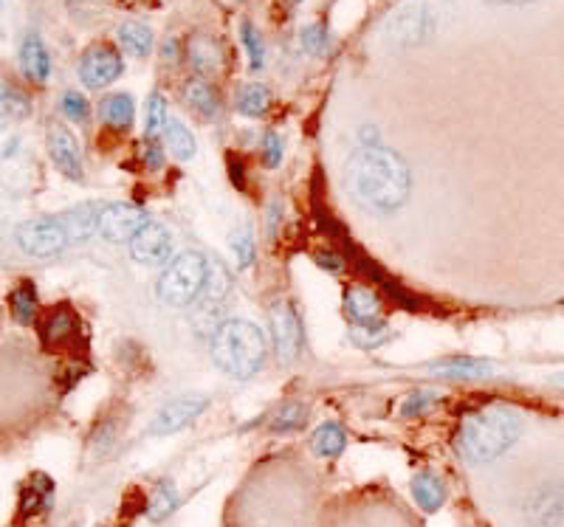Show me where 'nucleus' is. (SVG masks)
Segmentation results:
<instances>
[{
	"mask_svg": "<svg viewBox=\"0 0 564 527\" xmlns=\"http://www.w3.org/2000/svg\"><path fill=\"white\" fill-rule=\"evenodd\" d=\"M184 99H187L189 108L195 110V113H201L204 119H215L218 116V93L212 91L204 79H189L187 88H184Z\"/></svg>",
	"mask_w": 564,
	"mask_h": 527,
	"instance_id": "aec40b11",
	"label": "nucleus"
},
{
	"mask_svg": "<svg viewBox=\"0 0 564 527\" xmlns=\"http://www.w3.org/2000/svg\"><path fill=\"white\" fill-rule=\"evenodd\" d=\"M519 432H522V420L517 412L505 406L480 409L460 423L457 449L471 463H491L517 443Z\"/></svg>",
	"mask_w": 564,
	"mask_h": 527,
	"instance_id": "f03ea898",
	"label": "nucleus"
},
{
	"mask_svg": "<svg viewBox=\"0 0 564 527\" xmlns=\"http://www.w3.org/2000/svg\"><path fill=\"white\" fill-rule=\"evenodd\" d=\"M79 330V322L77 316H74V310H68L65 305L54 310L51 316L46 319V327H43V339L46 344L51 347H65L68 341H74Z\"/></svg>",
	"mask_w": 564,
	"mask_h": 527,
	"instance_id": "f3484780",
	"label": "nucleus"
},
{
	"mask_svg": "<svg viewBox=\"0 0 564 527\" xmlns=\"http://www.w3.org/2000/svg\"><path fill=\"white\" fill-rule=\"evenodd\" d=\"M167 122H170V116H167V99H164L158 91L150 93V99H147V122H144V133H147L150 139H156L158 133L167 130Z\"/></svg>",
	"mask_w": 564,
	"mask_h": 527,
	"instance_id": "c85d7f7f",
	"label": "nucleus"
},
{
	"mask_svg": "<svg viewBox=\"0 0 564 527\" xmlns=\"http://www.w3.org/2000/svg\"><path fill=\"white\" fill-rule=\"evenodd\" d=\"M48 496H51V480L43 474H34L32 485L23 491V502H20V513L23 516H32L40 513L48 505Z\"/></svg>",
	"mask_w": 564,
	"mask_h": 527,
	"instance_id": "bb28decb",
	"label": "nucleus"
},
{
	"mask_svg": "<svg viewBox=\"0 0 564 527\" xmlns=\"http://www.w3.org/2000/svg\"><path fill=\"white\" fill-rule=\"evenodd\" d=\"M232 251H235L240 268H249L254 263V237H251V229L246 223L232 234Z\"/></svg>",
	"mask_w": 564,
	"mask_h": 527,
	"instance_id": "2f4dec72",
	"label": "nucleus"
},
{
	"mask_svg": "<svg viewBox=\"0 0 564 527\" xmlns=\"http://www.w3.org/2000/svg\"><path fill=\"white\" fill-rule=\"evenodd\" d=\"M122 71H125V62L110 46L88 48L82 62H79V77L91 91L108 88L110 82L122 77Z\"/></svg>",
	"mask_w": 564,
	"mask_h": 527,
	"instance_id": "9d476101",
	"label": "nucleus"
},
{
	"mask_svg": "<svg viewBox=\"0 0 564 527\" xmlns=\"http://www.w3.org/2000/svg\"><path fill=\"white\" fill-rule=\"evenodd\" d=\"M435 370L443 372L446 378H480L491 367H488L486 361H474V358H449V361L435 364Z\"/></svg>",
	"mask_w": 564,
	"mask_h": 527,
	"instance_id": "cd10ccee",
	"label": "nucleus"
},
{
	"mask_svg": "<svg viewBox=\"0 0 564 527\" xmlns=\"http://www.w3.org/2000/svg\"><path fill=\"white\" fill-rule=\"evenodd\" d=\"M15 240L29 257H54V254H63L68 246H74L65 215L26 220L17 226Z\"/></svg>",
	"mask_w": 564,
	"mask_h": 527,
	"instance_id": "423d86ee",
	"label": "nucleus"
},
{
	"mask_svg": "<svg viewBox=\"0 0 564 527\" xmlns=\"http://www.w3.org/2000/svg\"><path fill=\"white\" fill-rule=\"evenodd\" d=\"M189 60H192V68L201 74V77H212L223 68V54H220V46L212 40V37H195L189 43Z\"/></svg>",
	"mask_w": 564,
	"mask_h": 527,
	"instance_id": "dca6fc26",
	"label": "nucleus"
},
{
	"mask_svg": "<svg viewBox=\"0 0 564 527\" xmlns=\"http://www.w3.org/2000/svg\"><path fill=\"white\" fill-rule=\"evenodd\" d=\"M20 68L23 74L32 79V82H46L51 74V57H48V48L43 46V40L37 34H29L20 46Z\"/></svg>",
	"mask_w": 564,
	"mask_h": 527,
	"instance_id": "2eb2a0df",
	"label": "nucleus"
},
{
	"mask_svg": "<svg viewBox=\"0 0 564 527\" xmlns=\"http://www.w3.org/2000/svg\"><path fill=\"white\" fill-rule=\"evenodd\" d=\"M212 358L226 375L251 378L260 372L266 361V339L251 322H243V319L226 322L215 330Z\"/></svg>",
	"mask_w": 564,
	"mask_h": 527,
	"instance_id": "7ed1b4c3",
	"label": "nucleus"
},
{
	"mask_svg": "<svg viewBox=\"0 0 564 527\" xmlns=\"http://www.w3.org/2000/svg\"><path fill=\"white\" fill-rule=\"evenodd\" d=\"M9 305H12V316L20 325H32L34 316H37V291H34L32 282H20V288L9 296Z\"/></svg>",
	"mask_w": 564,
	"mask_h": 527,
	"instance_id": "a878e982",
	"label": "nucleus"
},
{
	"mask_svg": "<svg viewBox=\"0 0 564 527\" xmlns=\"http://www.w3.org/2000/svg\"><path fill=\"white\" fill-rule=\"evenodd\" d=\"M345 443L347 437L339 423H325V426H319L314 432V437H311V449H314L319 457H336V454H342V451H345Z\"/></svg>",
	"mask_w": 564,
	"mask_h": 527,
	"instance_id": "4be33fe9",
	"label": "nucleus"
},
{
	"mask_svg": "<svg viewBox=\"0 0 564 527\" xmlns=\"http://www.w3.org/2000/svg\"><path fill=\"white\" fill-rule=\"evenodd\" d=\"M263 161H266V167H280L282 161V139L277 133H266L263 136Z\"/></svg>",
	"mask_w": 564,
	"mask_h": 527,
	"instance_id": "e433bc0d",
	"label": "nucleus"
},
{
	"mask_svg": "<svg viewBox=\"0 0 564 527\" xmlns=\"http://www.w3.org/2000/svg\"><path fill=\"white\" fill-rule=\"evenodd\" d=\"M412 496L415 502L421 505L423 511H438L440 505L446 502V485L440 477L429 474V471H421L415 480H412Z\"/></svg>",
	"mask_w": 564,
	"mask_h": 527,
	"instance_id": "6ab92c4d",
	"label": "nucleus"
},
{
	"mask_svg": "<svg viewBox=\"0 0 564 527\" xmlns=\"http://www.w3.org/2000/svg\"><path fill=\"white\" fill-rule=\"evenodd\" d=\"M483 3H491V6H525V3H533V0H483Z\"/></svg>",
	"mask_w": 564,
	"mask_h": 527,
	"instance_id": "a19ab883",
	"label": "nucleus"
},
{
	"mask_svg": "<svg viewBox=\"0 0 564 527\" xmlns=\"http://www.w3.org/2000/svg\"><path fill=\"white\" fill-rule=\"evenodd\" d=\"M226 294H229V274L223 271V265L218 263L209 265V277H206V288H204L206 302L218 305Z\"/></svg>",
	"mask_w": 564,
	"mask_h": 527,
	"instance_id": "7c9ffc66",
	"label": "nucleus"
},
{
	"mask_svg": "<svg viewBox=\"0 0 564 527\" xmlns=\"http://www.w3.org/2000/svg\"><path fill=\"white\" fill-rule=\"evenodd\" d=\"M271 105V93H268L266 85L260 82H251V85H243L240 93H237V110L243 116H263Z\"/></svg>",
	"mask_w": 564,
	"mask_h": 527,
	"instance_id": "b1692460",
	"label": "nucleus"
},
{
	"mask_svg": "<svg viewBox=\"0 0 564 527\" xmlns=\"http://www.w3.org/2000/svg\"><path fill=\"white\" fill-rule=\"evenodd\" d=\"M438 31V17L426 3H407L387 20L384 40L395 51H409L429 43Z\"/></svg>",
	"mask_w": 564,
	"mask_h": 527,
	"instance_id": "39448f33",
	"label": "nucleus"
},
{
	"mask_svg": "<svg viewBox=\"0 0 564 527\" xmlns=\"http://www.w3.org/2000/svg\"><path fill=\"white\" fill-rule=\"evenodd\" d=\"M271 333H274L277 356L282 364L297 361L302 353V322H299L297 310L291 308V302H277L271 308Z\"/></svg>",
	"mask_w": 564,
	"mask_h": 527,
	"instance_id": "1a4fd4ad",
	"label": "nucleus"
},
{
	"mask_svg": "<svg viewBox=\"0 0 564 527\" xmlns=\"http://www.w3.org/2000/svg\"><path fill=\"white\" fill-rule=\"evenodd\" d=\"M302 48L308 54H322L328 48V29L322 23H314V26H305L302 29Z\"/></svg>",
	"mask_w": 564,
	"mask_h": 527,
	"instance_id": "72a5a7b5",
	"label": "nucleus"
},
{
	"mask_svg": "<svg viewBox=\"0 0 564 527\" xmlns=\"http://www.w3.org/2000/svg\"><path fill=\"white\" fill-rule=\"evenodd\" d=\"M99 116L110 130H127L133 124V116H136L133 96L130 93H113L99 105Z\"/></svg>",
	"mask_w": 564,
	"mask_h": 527,
	"instance_id": "a211bd4d",
	"label": "nucleus"
},
{
	"mask_svg": "<svg viewBox=\"0 0 564 527\" xmlns=\"http://www.w3.org/2000/svg\"><path fill=\"white\" fill-rule=\"evenodd\" d=\"M48 153L57 170L71 181H82V155H79L77 139L65 130L63 124H54L48 130Z\"/></svg>",
	"mask_w": 564,
	"mask_h": 527,
	"instance_id": "ddd939ff",
	"label": "nucleus"
},
{
	"mask_svg": "<svg viewBox=\"0 0 564 527\" xmlns=\"http://www.w3.org/2000/svg\"><path fill=\"white\" fill-rule=\"evenodd\" d=\"M175 505H178V494H175L170 482H164L156 491V496H153V502H150V519L161 522L164 516H170L175 511Z\"/></svg>",
	"mask_w": 564,
	"mask_h": 527,
	"instance_id": "c756f323",
	"label": "nucleus"
},
{
	"mask_svg": "<svg viewBox=\"0 0 564 527\" xmlns=\"http://www.w3.org/2000/svg\"><path fill=\"white\" fill-rule=\"evenodd\" d=\"M119 43L125 48L127 54L133 57H147L153 51V31L147 29L144 23L136 20H127L119 26Z\"/></svg>",
	"mask_w": 564,
	"mask_h": 527,
	"instance_id": "412c9836",
	"label": "nucleus"
},
{
	"mask_svg": "<svg viewBox=\"0 0 564 527\" xmlns=\"http://www.w3.org/2000/svg\"><path fill=\"white\" fill-rule=\"evenodd\" d=\"M345 308L356 325H376L381 313H384V302L373 288L356 285L345 294Z\"/></svg>",
	"mask_w": 564,
	"mask_h": 527,
	"instance_id": "4468645a",
	"label": "nucleus"
},
{
	"mask_svg": "<svg viewBox=\"0 0 564 527\" xmlns=\"http://www.w3.org/2000/svg\"><path fill=\"white\" fill-rule=\"evenodd\" d=\"M26 113V99L17 91H9L3 82H0V113Z\"/></svg>",
	"mask_w": 564,
	"mask_h": 527,
	"instance_id": "4c0bfd02",
	"label": "nucleus"
},
{
	"mask_svg": "<svg viewBox=\"0 0 564 527\" xmlns=\"http://www.w3.org/2000/svg\"><path fill=\"white\" fill-rule=\"evenodd\" d=\"M432 392H415V395H409V401L404 403V409H401V415L404 418H415V415H421V412H426V406L432 403Z\"/></svg>",
	"mask_w": 564,
	"mask_h": 527,
	"instance_id": "58836bf2",
	"label": "nucleus"
},
{
	"mask_svg": "<svg viewBox=\"0 0 564 527\" xmlns=\"http://www.w3.org/2000/svg\"><path fill=\"white\" fill-rule=\"evenodd\" d=\"M63 110H65V116H68V119H74V122H88V113H91V108H88V99L77 91L65 93Z\"/></svg>",
	"mask_w": 564,
	"mask_h": 527,
	"instance_id": "c9c22d12",
	"label": "nucleus"
},
{
	"mask_svg": "<svg viewBox=\"0 0 564 527\" xmlns=\"http://www.w3.org/2000/svg\"><path fill=\"white\" fill-rule=\"evenodd\" d=\"M319 260H322V265H325V268H330V271H342V268H345V265L339 263L336 257H319Z\"/></svg>",
	"mask_w": 564,
	"mask_h": 527,
	"instance_id": "79ce46f5",
	"label": "nucleus"
},
{
	"mask_svg": "<svg viewBox=\"0 0 564 527\" xmlns=\"http://www.w3.org/2000/svg\"><path fill=\"white\" fill-rule=\"evenodd\" d=\"M350 336L361 347H376L381 341H387V327L384 325H353Z\"/></svg>",
	"mask_w": 564,
	"mask_h": 527,
	"instance_id": "f704fd0d",
	"label": "nucleus"
},
{
	"mask_svg": "<svg viewBox=\"0 0 564 527\" xmlns=\"http://www.w3.org/2000/svg\"><path fill=\"white\" fill-rule=\"evenodd\" d=\"M144 158H147L150 167H161V153H158V147H153V144L147 147V155H144Z\"/></svg>",
	"mask_w": 564,
	"mask_h": 527,
	"instance_id": "ea45409f",
	"label": "nucleus"
},
{
	"mask_svg": "<svg viewBox=\"0 0 564 527\" xmlns=\"http://www.w3.org/2000/svg\"><path fill=\"white\" fill-rule=\"evenodd\" d=\"M243 46L249 51L251 68L260 71L266 65V48H263V40H260V34H257V29L251 23H243Z\"/></svg>",
	"mask_w": 564,
	"mask_h": 527,
	"instance_id": "473e14b6",
	"label": "nucleus"
},
{
	"mask_svg": "<svg viewBox=\"0 0 564 527\" xmlns=\"http://www.w3.org/2000/svg\"><path fill=\"white\" fill-rule=\"evenodd\" d=\"M305 418H308V406L302 401H288L282 403L280 409L271 415V429L274 432H297V429H302L305 426Z\"/></svg>",
	"mask_w": 564,
	"mask_h": 527,
	"instance_id": "393cba45",
	"label": "nucleus"
},
{
	"mask_svg": "<svg viewBox=\"0 0 564 527\" xmlns=\"http://www.w3.org/2000/svg\"><path fill=\"white\" fill-rule=\"evenodd\" d=\"M209 265L198 251H187L167 265L156 285L158 299L170 308H187L198 296L204 294Z\"/></svg>",
	"mask_w": 564,
	"mask_h": 527,
	"instance_id": "20e7f679",
	"label": "nucleus"
},
{
	"mask_svg": "<svg viewBox=\"0 0 564 527\" xmlns=\"http://www.w3.org/2000/svg\"><path fill=\"white\" fill-rule=\"evenodd\" d=\"M206 406H209V401H206L204 395H184V398H175V401H170L167 406H161V412L153 418V423H150L147 432L156 434V437H161V434L181 432V429H187L192 420H198L204 415Z\"/></svg>",
	"mask_w": 564,
	"mask_h": 527,
	"instance_id": "9b49d317",
	"label": "nucleus"
},
{
	"mask_svg": "<svg viewBox=\"0 0 564 527\" xmlns=\"http://www.w3.org/2000/svg\"><path fill=\"white\" fill-rule=\"evenodd\" d=\"M173 232L161 223H147L133 240H130V254L141 265H161L173 254Z\"/></svg>",
	"mask_w": 564,
	"mask_h": 527,
	"instance_id": "f8f14e48",
	"label": "nucleus"
},
{
	"mask_svg": "<svg viewBox=\"0 0 564 527\" xmlns=\"http://www.w3.org/2000/svg\"><path fill=\"white\" fill-rule=\"evenodd\" d=\"M147 223V212L133 203H108L99 212V234L108 243H130Z\"/></svg>",
	"mask_w": 564,
	"mask_h": 527,
	"instance_id": "6e6552de",
	"label": "nucleus"
},
{
	"mask_svg": "<svg viewBox=\"0 0 564 527\" xmlns=\"http://www.w3.org/2000/svg\"><path fill=\"white\" fill-rule=\"evenodd\" d=\"M525 527H564V482H545L522 505Z\"/></svg>",
	"mask_w": 564,
	"mask_h": 527,
	"instance_id": "0eeeda50",
	"label": "nucleus"
},
{
	"mask_svg": "<svg viewBox=\"0 0 564 527\" xmlns=\"http://www.w3.org/2000/svg\"><path fill=\"white\" fill-rule=\"evenodd\" d=\"M164 136H167V147H170V153H173L178 161H189V158H195V153H198L195 136H192V133H189L187 127L178 122V119H170V122H167Z\"/></svg>",
	"mask_w": 564,
	"mask_h": 527,
	"instance_id": "5701e85b",
	"label": "nucleus"
},
{
	"mask_svg": "<svg viewBox=\"0 0 564 527\" xmlns=\"http://www.w3.org/2000/svg\"><path fill=\"white\" fill-rule=\"evenodd\" d=\"M345 178L353 201L373 212H392L404 206L412 189L407 161L384 147L359 150L347 161Z\"/></svg>",
	"mask_w": 564,
	"mask_h": 527,
	"instance_id": "f257e3e1",
	"label": "nucleus"
}]
</instances>
